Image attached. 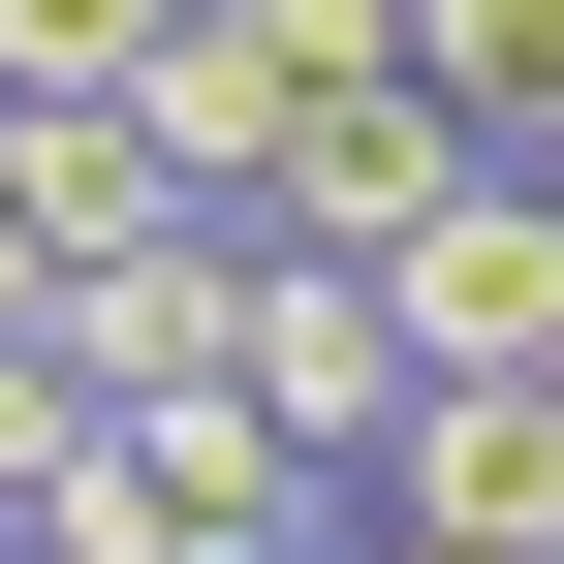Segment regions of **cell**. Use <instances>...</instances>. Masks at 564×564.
I'll list each match as a JSON object with an SVG mask.
<instances>
[{
	"label": "cell",
	"mask_w": 564,
	"mask_h": 564,
	"mask_svg": "<svg viewBox=\"0 0 564 564\" xmlns=\"http://www.w3.org/2000/svg\"><path fill=\"white\" fill-rule=\"evenodd\" d=\"M377 314H408V377H564V188H533V158H470L440 220L377 251Z\"/></svg>",
	"instance_id": "1"
},
{
	"label": "cell",
	"mask_w": 564,
	"mask_h": 564,
	"mask_svg": "<svg viewBox=\"0 0 564 564\" xmlns=\"http://www.w3.org/2000/svg\"><path fill=\"white\" fill-rule=\"evenodd\" d=\"M63 377H95V408H220V377H251V220L63 251Z\"/></svg>",
	"instance_id": "2"
},
{
	"label": "cell",
	"mask_w": 564,
	"mask_h": 564,
	"mask_svg": "<svg viewBox=\"0 0 564 564\" xmlns=\"http://www.w3.org/2000/svg\"><path fill=\"white\" fill-rule=\"evenodd\" d=\"M251 408H282L314 470L408 440V314H377V251H282V220H251Z\"/></svg>",
	"instance_id": "3"
},
{
	"label": "cell",
	"mask_w": 564,
	"mask_h": 564,
	"mask_svg": "<svg viewBox=\"0 0 564 564\" xmlns=\"http://www.w3.org/2000/svg\"><path fill=\"white\" fill-rule=\"evenodd\" d=\"M377 502H408V533H502V564H564V377H408Z\"/></svg>",
	"instance_id": "4"
},
{
	"label": "cell",
	"mask_w": 564,
	"mask_h": 564,
	"mask_svg": "<svg viewBox=\"0 0 564 564\" xmlns=\"http://www.w3.org/2000/svg\"><path fill=\"white\" fill-rule=\"evenodd\" d=\"M0 220H32V251H158V220H188V158H158L126 95H0Z\"/></svg>",
	"instance_id": "5"
},
{
	"label": "cell",
	"mask_w": 564,
	"mask_h": 564,
	"mask_svg": "<svg viewBox=\"0 0 564 564\" xmlns=\"http://www.w3.org/2000/svg\"><path fill=\"white\" fill-rule=\"evenodd\" d=\"M408 63H440L470 158H564V0H408Z\"/></svg>",
	"instance_id": "6"
},
{
	"label": "cell",
	"mask_w": 564,
	"mask_h": 564,
	"mask_svg": "<svg viewBox=\"0 0 564 564\" xmlns=\"http://www.w3.org/2000/svg\"><path fill=\"white\" fill-rule=\"evenodd\" d=\"M188 0H0V95H158Z\"/></svg>",
	"instance_id": "7"
},
{
	"label": "cell",
	"mask_w": 564,
	"mask_h": 564,
	"mask_svg": "<svg viewBox=\"0 0 564 564\" xmlns=\"http://www.w3.org/2000/svg\"><path fill=\"white\" fill-rule=\"evenodd\" d=\"M0 345H63V251H32V220H0Z\"/></svg>",
	"instance_id": "8"
},
{
	"label": "cell",
	"mask_w": 564,
	"mask_h": 564,
	"mask_svg": "<svg viewBox=\"0 0 564 564\" xmlns=\"http://www.w3.org/2000/svg\"><path fill=\"white\" fill-rule=\"evenodd\" d=\"M345 564H502V533H408V502H377V533H345Z\"/></svg>",
	"instance_id": "9"
},
{
	"label": "cell",
	"mask_w": 564,
	"mask_h": 564,
	"mask_svg": "<svg viewBox=\"0 0 564 564\" xmlns=\"http://www.w3.org/2000/svg\"><path fill=\"white\" fill-rule=\"evenodd\" d=\"M533 188H564V158H533Z\"/></svg>",
	"instance_id": "10"
}]
</instances>
